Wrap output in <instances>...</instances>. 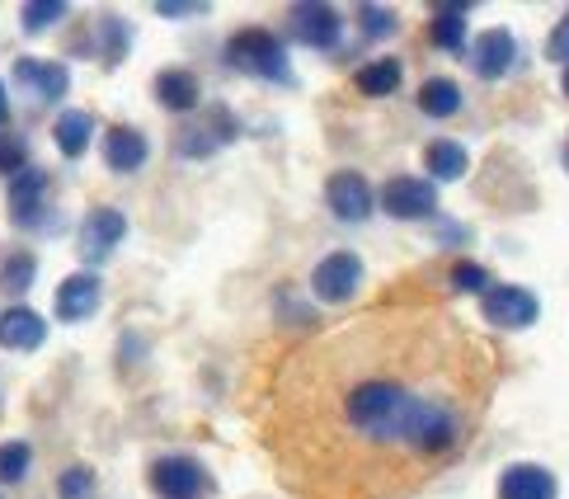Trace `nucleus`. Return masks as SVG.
I'll return each instance as SVG.
<instances>
[{
  "instance_id": "nucleus-10",
  "label": "nucleus",
  "mask_w": 569,
  "mask_h": 499,
  "mask_svg": "<svg viewBox=\"0 0 569 499\" xmlns=\"http://www.w3.org/2000/svg\"><path fill=\"white\" fill-rule=\"evenodd\" d=\"M339 29H343V19H339L335 6H320V0L292 6V38H297V43H307L316 52L339 48Z\"/></svg>"
},
{
  "instance_id": "nucleus-11",
  "label": "nucleus",
  "mask_w": 569,
  "mask_h": 499,
  "mask_svg": "<svg viewBox=\"0 0 569 499\" xmlns=\"http://www.w3.org/2000/svg\"><path fill=\"white\" fill-rule=\"evenodd\" d=\"M518 38L508 33V29H485L480 38H476V48H471V67H476V76L480 81H503L508 71L518 67Z\"/></svg>"
},
{
  "instance_id": "nucleus-29",
  "label": "nucleus",
  "mask_w": 569,
  "mask_h": 499,
  "mask_svg": "<svg viewBox=\"0 0 569 499\" xmlns=\"http://www.w3.org/2000/svg\"><path fill=\"white\" fill-rule=\"evenodd\" d=\"M94 495V471L90 467H67L57 476V499H90Z\"/></svg>"
},
{
  "instance_id": "nucleus-24",
  "label": "nucleus",
  "mask_w": 569,
  "mask_h": 499,
  "mask_svg": "<svg viewBox=\"0 0 569 499\" xmlns=\"http://www.w3.org/2000/svg\"><path fill=\"white\" fill-rule=\"evenodd\" d=\"M466 6H442L438 14H433V43L438 48H447V52H461L466 48Z\"/></svg>"
},
{
  "instance_id": "nucleus-33",
  "label": "nucleus",
  "mask_w": 569,
  "mask_h": 499,
  "mask_svg": "<svg viewBox=\"0 0 569 499\" xmlns=\"http://www.w3.org/2000/svg\"><path fill=\"white\" fill-rule=\"evenodd\" d=\"M160 19H189V14H202V6H156Z\"/></svg>"
},
{
  "instance_id": "nucleus-28",
  "label": "nucleus",
  "mask_w": 569,
  "mask_h": 499,
  "mask_svg": "<svg viewBox=\"0 0 569 499\" xmlns=\"http://www.w3.org/2000/svg\"><path fill=\"white\" fill-rule=\"evenodd\" d=\"M99 38H104V52H99V57H104V67H118V62H123V52H128V24H123V19L109 14V19H104V29H99Z\"/></svg>"
},
{
  "instance_id": "nucleus-23",
  "label": "nucleus",
  "mask_w": 569,
  "mask_h": 499,
  "mask_svg": "<svg viewBox=\"0 0 569 499\" xmlns=\"http://www.w3.org/2000/svg\"><path fill=\"white\" fill-rule=\"evenodd\" d=\"M33 273H38V265H33L29 250L6 255V265H0V292H6V297H24L33 288Z\"/></svg>"
},
{
  "instance_id": "nucleus-9",
  "label": "nucleus",
  "mask_w": 569,
  "mask_h": 499,
  "mask_svg": "<svg viewBox=\"0 0 569 499\" xmlns=\"http://www.w3.org/2000/svg\"><path fill=\"white\" fill-rule=\"evenodd\" d=\"M123 236H128V217L123 212L118 208H94L86 222H80V259H86V265H104Z\"/></svg>"
},
{
  "instance_id": "nucleus-14",
  "label": "nucleus",
  "mask_w": 569,
  "mask_h": 499,
  "mask_svg": "<svg viewBox=\"0 0 569 499\" xmlns=\"http://www.w3.org/2000/svg\"><path fill=\"white\" fill-rule=\"evenodd\" d=\"M236 118L227 109H212L208 123H189L184 132H179V156H212L217 147L236 142Z\"/></svg>"
},
{
  "instance_id": "nucleus-20",
  "label": "nucleus",
  "mask_w": 569,
  "mask_h": 499,
  "mask_svg": "<svg viewBox=\"0 0 569 499\" xmlns=\"http://www.w3.org/2000/svg\"><path fill=\"white\" fill-rule=\"evenodd\" d=\"M423 166H429V179H438V184H452V179H461L466 170H471V156H466L461 142H429V151H423Z\"/></svg>"
},
{
  "instance_id": "nucleus-7",
  "label": "nucleus",
  "mask_w": 569,
  "mask_h": 499,
  "mask_svg": "<svg viewBox=\"0 0 569 499\" xmlns=\"http://www.w3.org/2000/svg\"><path fill=\"white\" fill-rule=\"evenodd\" d=\"M151 486L160 499H202L212 490V476L193 457H160L151 467Z\"/></svg>"
},
{
  "instance_id": "nucleus-21",
  "label": "nucleus",
  "mask_w": 569,
  "mask_h": 499,
  "mask_svg": "<svg viewBox=\"0 0 569 499\" xmlns=\"http://www.w3.org/2000/svg\"><path fill=\"white\" fill-rule=\"evenodd\" d=\"M400 71H405V67L396 62V57H377V62H362V67H358L353 81H358L362 94L386 99V94H396V90H400Z\"/></svg>"
},
{
  "instance_id": "nucleus-17",
  "label": "nucleus",
  "mask_w": 569,
  "mask_h": 499,
  "mask_svg": "<svg viewBox=\"0 0 569 499\" xmlns=\"http://www.w3.org/2000/svg\"><path fill=\"white\" fill-rule=\"evenodd\" d=\"M48 339V321L38 311H29V307H10L6 316H0V345L6 349H14V353H29V349H38Z\"/></svg>"
},
{
  "instance_id": "nucleus-36",
  "label": "nucleus",
  "mask_w": 569,
  "mask_h": 499,
  "mask_svg": "<svg viewBox=\"0 0 569 499\" xmlns=\"http://www.w3.org/2000/svg\"><path fill=\"white\" fill-rule=\"evenodd\" d=\"M565 166H569V147H565Z\"/></svg>"
},
{
  "instance_id": "nucleus-15",
  "label": "nucleus",
  "mask_w": 569,
  "mask_h": 499,
  "mask_svg": "<svg viewBox=\"0 0 569 499\" xmlns=\"http://www.w3.org/2000/svg\"><path fill=\"white\" fill-rule=\"evenodd\" d=\"M556 495H560L556 476L537 462H513L499 476V499H556Z\"/></svg>"
},
{
  "instance_id": "nucleus-13",
  "label": "nucleus",
  "mask_w": 569,
  "mask_h": 499,
  "mask_svg": "<svg viewBox=\"0 0 569 499\" xmlns=\"http://www.w3.org/2000/svg\"><path fill=\"white\" fill-rule=\"evenodd\" d=\"M99 297H104V283H99V273L80 269L71 278H62V288H57V321H90V316L99 311Z\"/></svg>"
},
{
  "instance_id": "nucleus-6",
  "label": "nucleus",
  "mask_w": 569,
  "mask_h": 499,
  "mask_svg": "<svg viewBox=\"0 0 569 499\" xmlns=\"http://www.w3.org/2000/svg\"><path fill=\"white\" fill-rule=\"evenodd\" d=\"M381 208L391 212L396 222H423V217L438 212V184L433 179H419V174H400L386 184Z\"/></svg>"
},
{
  "instance_id": "nucleus-30",
  "label": "nucleus",
  "mask_w": 569,
  "mask_h": 499,
  "mask_svg": "<svg viewBox=\"0 0 569 499\" xmlns=\"http://www.w3.org/2000/svg\"><path fill=\"white\" fill-rule=\"evenodd\" d=\"M452 288L457 292H471V297H485V292H490V273H485V265L461 259V265H452Z\"/></svg>"
},
{
  "instance_id": "nucleus-25",
  "label": "nucleus",
  "mask_w": 569,
  "mask_h": 499,
  "mask_svg": "<svg viewBox=\"0 0 569 499\" xmlns=\"http://www.w3.org/2000/svg\"><path fill=\"white\" fill-rule=\"evenodd\" d=\"M33 467V448L10 438V443H0V486H19Z\"/></svg>"
},
{
  "instance_id": "nucleus-31",
  "label": "nucleus",
  "mask_w": 569,
  "mask_h": 499,
  "mask_svg": "<svg viewBox=\"0 0 569 499\" xmlns=\"http://www.w3.org/2000/svg\"><path fill=\"white\" fill-rule=\"evenodd\" d=\"M24 166H29L24 142H19V137H6V132H0V174H10V179H14Z\"/></svg>"
},
{
  "instance_id": "nucleus-4",
  "label": "nucleus",
  "mask_w": 569,
  "mask_h": 499,
  "mask_svg": "<svg viewBox=\"0 0 569 499\" xmlns=\"http://www.w3.org/2000/svg\"><path fill=\"white\" fill-rule=\"evenodd\" d=\"M480 311H485V321H490L495 330H522V326H532L541 316V302H537L532 288L490 283V292L480 297Z\"/></svg>"
},
{
  "instance_id": "nucleus-26",
  "label": "nucleus",
  "mask_w": 569,
  "mask_h": 499,
  "mask_svg": "<svg viewBox=\"0 0 569 499\" xmlns=\"http://www.w3.org/2000/svg\"><path fill=\"white\" fill-rule=\"evenodd\" d=\"M358 29L368 38H396L400 33V14L391 6H358Z\"/></svg>"
},
{
  "instance_id": "nucleus-1",
  "label": "nucleus",
  "mask_w": 569,
  "mask_h": 499,
  "mask_svg": "<svg viewBox=\"0 0 569 499\" xmlns=\"http://www.w3.org/2000/svg\"><path fill=\"white\" fill-rule=\"evenodd\" d=\"M499 358L433 307H381L278 368L269 443L307 499H400L471 448Z\"/></svg>"
},
{
  "instance_id": "nucleus-35",
  "label": "nucleus",
  "mask_w": 569,
  "mask_h": 499,
  "mask_svg": "<svg viewBox=\"0 0 569 499\" xmlns=\"http://www.w3.org/2000/svg\"><path fill=\"white\" fill-rule=\"evenodd\" d=\"M560 81H565V94H569V67H565V76H560Z\"/></svg>"
},
{
  "instance_id": "nucleus-12",
  "label": "nucleus",
  "mask_w": 569,
  "mask_h": 499,
  "mask_svg": "<svg viewBox=\"0 0 569 499\" xmlns=\"http://www.w3.org/2000/svg\"><path fill=\"white\" fill-rule=\"evenodd\" d=\"M48 212V174L38 166H24L10 179V217L14 227H38Z\"/></svg>"
},
{
  "instance_id": "nucleus-32",
  "label": "nucleus",
  "mask_w": 569,
  "mask_h": 499,
  "mask_svg": "<svg viewBox=\"0 0 569 499\" xmlns=\"http://www.w3.org/2000/svg\"><path fill=\"white\" fill-rule=\"evenodd\" d=\"M546 57H551V62H565V67H569V14H565V24H556L551 38H546Z\"/></svg>"
},
{
  "instance_id": "nucleus-22",
  "label": "nucleus",
  "mask_w": 569,
  "mask_h": 499,
  "mask_svg": "<svg viewBox=\"0 0 569 499\" xmlns=\"http://www.w3.org/2000/svg\"><path fill=\"white\" fill-rule=\"evenodd\" d=\"M419 109H423V118H452V113H461V86L447 81V76H433V81L419 86Z\"/></svg>"
},
{
  "instance_id": "nucleus-2",
  "label": "nucleus",
  "mask_w": 569,
  "mask_h": 499,
  "mask_svg": "<svg viewBox=\"0 0 569 499\" xmlns=\"http://www.w3.org/2000/svg\"><path fill=\"white\" fill-rule=\"evenodd\" d=\"M227 62H231L236 71H246V76H259V81L292 86L288 48H282L269 29H240L231 43H227Z\"/></svg>"
},
{
  "instance_id": "nucleus-8",
  "label": "nucleus",
  "mask_w": 569,
  "mask_h": 499,
  "mask_svg": "<svg viewBox=\"0 0 569 499\" xmlns=\"http://www.w3.org/2000/svg\"><path fill=\"white\" fill-rule=\"evenodd\" d=\"M14 86L24 90L33 104H57V99H67V90H71V71L62 62H43V57H19Z\"/></svg>"
},
{
  "instance_id": "nucleus-34",
  "label": "nucleus",
  "mask_w": 569,
  "mask_h": 499,
  "mask_svg": "<svg viewBox=\"0 0 569 499\" xmlns=\"http://www.w3.org/2000/svg\"><path fill=\"white\" fill-rule=\"evenodd\" d=\"M6 118H10V99H6V86H0V128H6Z\"/></svg>"
},
{
  "instance_id": "nucleus-27",
  "label": "nucleus",
  "mask_w": 569,
  "mask_h": 499,
  "mask_svg": "<svg viewBox=\"0 0 569 499\" xmlns=\"http://www.w3.org/2000/svg\"><path fill=\"white\" fill-rule=\"evenodd\" d=\"M19 19H24V33H43L52 24H62L67 6H62V0H33V6L19 10Z\"/></svg>"
},
{
  "instance_id": "nucleus-5",
  "label": "nucleus",
  "mask_w": 569,
  "mask_h": 499,
  "mask_svg": "<svg viewBox=\"0 0 569 499\" xmlns=\"http://www.w3.org/2000/svg\"><path fill=\"white\" fill-rule=\"evenodd\" d=\"M325 208L335 212V222L358 227V222H368L372 217L377 198H372V184L358 170H335L330 179H325Z\"/></svg>"
},
{
  "instance_id": "nucleus-18",
  "label": "nucleus",
  "mask_w": 569,
  "mask_h": 499,
  "mask_svg": "<svg viewBox=\"0 0 569 499\" xmlns=\"http://www.w3.org/2000/svg\"><path fill=\"white\" fill-rule=\"evenodd\" d=\"M90 137H94V118L86 109H67V113H57V123H52V142L57 151L67 156V161H80V156L90 151Z\"/></svg>"
},
{
  "instance_id": "nucleus-16",
  "label": "nucleus",
  "mask_w": 569,
  "mask_h": 499,
  "mask_svg": "<svg viewBox=\"0 0 569 499\" xmlns=\"http://www.w3.org/2000/svg\"><path fill=\"white\" fill-rule=\"evenodd\" d=\"M147 156H151V147H147V137H141L137 128L118 123V128L104 132V166L113 174H137L141 166H147Z\"/></svg>"
},
{
  "instance_id": "nucleus-19",
  "label": "nucleus",
  "mask_w": 569,
  "mask_h": 499,
  "mask_svg": "<svg viewBox=\"0 0 569 499\" xmlns=\"http://www.w3.org/2000/svg\"><path fill=\"white\" fill-rule=\"evenodd\" d=\"M198 76L193 71H179V67H170V71H160L156 76V99L166 104L170 113H193L198 109Z\"/></svg>"
},
{
  "instance_id": "nucleus-3",
  "label": "nucleus",
  "mask_w": 569,
  "mask_h": 499,
  "mask_svg": "<svg viewBox=\"0 0 569 499\" xmlns=\"http://www.w3.org/2000/svg\"><path fill=\"white\" fill-rule=\"evenodd\" d=\"M358 288H362V259L353 250H330L311 273V292L320 297L325 307L353 302Z\"/></svg>"
}]
</instances>
